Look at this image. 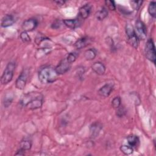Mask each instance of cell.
Returning <instances> with one entry per match:
<instances>
[{"instance_id":"cell-1","label":"cell","mask_w":156,"mask_h":156,"mask_svg":"<svg viewBox=\"0 0 156 156\" xmlns=\"http://www.w3.org/2000/svg\"><path fill=\"white\" fill-rule=\"evenodd\" d=\"M43 102V94L41 93L35 91L24 94L20 100V103L21 106L29 110H36L41 108Z\"/></svg>"},{"instance_id":"cell-2","label":"cell","mask_w":156,"mask_h":156,"mask_svg":"<svg viewBox=\"0 0 156 156\" xmlns=\"http://www.w3.org/2000/svg\"><path fill=\"white\" fill-rule=\"evenodd\" d=\"M55 68L46 66L41 68L38 71V79L42 83H51L55 82L58 77Z\"/></svg>"},{"instance_id":"cell-3","label":"cell","mask_w":156,"mask_h":156,"mask_svg":"<svg viewBox=\"0 0 156 156\" xmlns=\"http://www.w3.org/2000/svg\"><path fill=\"white\" fill-rule=\"evenodd\" d=\"M15 69V63L10 62L6 66L1 78V82L2 85L9 83L13 79Z\"/></svg>"},{"instance_id":"cell-4","label":"cell","mask_w":156,"mask_h":156,"mask_svg":"<svg viewBox=\"0 0 156 156\" xmlns=\"http://www.w3.org/2000/svg\"><path fill=\"white\" fill-rule=\"evenodd\" d=\"M126 33L127 36L129 43L134 48L136 49L138 47L140 40L135 33V30L133 26L127 24L126 27Z\"/></svg>"},{"instance_id":"cell-5","label":"cell","mask_w":156,"mask_h":156,"mask_svg":"<svg viewBox=\"0 0 156 156\" xmlns=\"http://www.w3.org/2000/svg\"><path fill=\"white\" fill-rule=\"evenodd\" d=\"M144 52H145L146 57L151 62H153L154 63H155L156 52H155L154 43L152 38H149L147 41L145 46Z\"/></svg>"},{"instance_id":"cell-6","label":"cell","mask_w":156,"mask_h":156,"mask_svg":"<svg viewBox=\"0 0 156 156\" xmlns=\"http://www.w3.org/2000/svg\"><path fill=\"white\" fill-rule=\"evenodd\" d=\"M29 71L27 69H24L19 75L15 82V86L19 90H23L26 85Z\"/></svg>"},{"instance_id":"cell-7","label":"cell","mask_w":156,"mask_h":156,"mask_svg":"<svg viewBox=\"0 0 156 156\" xmlns=\"http://www.w3.org/2000/svg\"><path fill=\"white\" fill-rule=\"evenodd\" d=\"M71 63H70L66 58H63L58 65L55 68L58 74H63L69 70L71 66Z\"/></svg>"},{"instance_id":"cell-8","label":"cell","mask_w":156,"mask_h":156,"mask_svg":"<svg viewBox=\"0 0 156 156\" xmlns=\"http://www.w3.org/2000/svg\"><path fill=\"white\" fill-rule=\"evenodd\" d=\"M136 34L139 40H144L146 37V28L144 24L140 20H137L135 23Z\"/></svg>"},{"instance_id":"cell-9","label":"cell","mask_w":156,"mask_h":156,"mask_svg":"<svg viewBox=\"0 0 156 156\" xmlns=\"http://www.w3.org/2000/svg\"><path fill=\"white\" fill-rule=\"evenodd\" d=\"M38 25V21L35 18H29L25 20L22 24V28L24 31L30 32L34 30Z\"/></svg>"},{"instance_id":"cell-10","label":"cell","mask_w":156,"mask_h":156,"mask_svg":"<svg viewBox=\"0 0 156 156\" xmlns=\"http://www.w3.org/2000/svg\"><path fill=\"white\" fill-rule=\"evenodd\" d=\"M113 87H114V85L113 83H106L98 90V93L99 96L102 97H104V98L108 97L110 94L111 92L113 91Z\"/></svg>"},{"instance_id":"cell-11","label":"cell","mask_w":156,"mask_h":156,"mask_svg":"<svg viewBox=\"0 0 156 156\" xmlns=\"http://www.w3.org/2000/svg\"><path fill=\"white\" fill-rule=\"evenodd\" d=\"M91 39L88 37H84L78 39L74 43V47L77 49H80L90 44Z\"/></svg>"},{"instance_id":"cell-12","label":"cell","mask_w":156,"mask_h":156,"mask_svg":"<svg viewBox=\"0 0 156 156\" xmlns=\"http://www.w3.org/2000/svg\"><path fill=\"white\" fill-rule=\"evenodd\" d=\"M91 7L89 4H86L82 6L79 10V15L82 19L87 18L91 12Z\"/></svg>"},{"instance_id":"cell-13","label":"cell","mask_w":156,"mask_h":156,"mask_svg":"<svg viewBox=\"0 0 156 156\" xmlns=\"http://www.w3.org/2000/svg\"><path fill=\"white\" fill-rule=\"evenodd\" d=\"M92 70L98 75H103L105 72V66L104 65L99 62L94 63L91 65Z\"/></svg>"},{"instance_id":"cell-14","label":"cell","mask_w":156,"mask_h":156,"mask_svg":"<svg viewBox=\"0 0 156 156\" xmlns=\"http://www.w3.org/2000/svg\"><path fill=\"white\" fill-rule=\"evenodd\" d=\"M15 23V20L12 15H5L1 20V26L2 27H7L11 26Z\"/></svg>"},{"instance_id":"cell-15","label":"cell","mask_w":156,"mask_h":156,"mask_svg":"<svg viewBox=\"0 0 156 156\" xmlns=\"http://www.w3.org/2000/svg\"><path fill=\"white\" fill-rule=\"evenodd\" d=\"M101 129H102V126L100 123L96 122L92 124L91 126H90V136H91V137H92V138L96 137L99 135Z\"/></svg>"},{"instance_id":"cell-16","label":"cell","mask_w":156,"mask_h":156,"mask_svg":"<svg viewBox=\"0 0 156 156\" xmlns=\"http://www.w3.org/2000/svg\"><path fill=\"white\" fill-rule=\"evenodd\" d=\"M64 24L68 28L74 29L79 27L80 23L77 19H65L63 21Z\"/></svg>"},{"instance_id":"cell-17","label":"cell","mask_w":156,"mask_h":156,"mask_svg":"<svg viewBox=\"0 0 156 156\" xmlns=\"http://www.w3.org/2000/svg\"><path fill=\"white\" fill-rule=\"evenodd\" d=\"M96 56V51L93 48L86 50L84 52V57L87 60H92Z\"/></svg>"},{"instance_id":"cell-18","label":"cell","mask_w":156,"mask_h":156,"mask_svg":"<svg viewBox=\"0 0 156 156\" xmlns=\"http://www.w3.org/2000/svg\"><path fill=\"white\" fill-rule=\"evenodd\" d=\"M127 140L128 144L131 146L132 147H136L138 145L139 141H140L138 137L136 135H129L127 137Z\"/></svg>"},{"instance_id":"cell-19","label":"cell","mask_w":156,"mask_h":156,"mask_svg":"<svg viewBox=\"0 0 156 156\" xmlns=\"http://www.w3.org/2000/svg\"><path fill=\"white\" fill-rule=\"evenodd\" d=\"M107 15H108V11L107 9L105 7H102L100 10H99L96 13V17L99 21H102L104 19H105L107 16Z\"/></svg>"},{"instance_id":"cell-20","label":"cell","mask_w":156,"mask_h":156,"mask_svg":"<svg viewBox=\"0 0 156 156\" xmlns=\"http://www.w3.org/2000/svg\"><path fill=\"white\" fill-rule=\"evenodd\" d=\"M20 149L24 150V151H28L32 147V142L27 139H24L22 140L20 143Z\"/></svg>"},{"instance_id":"cell-21","label":"cell","mask_w":156,"mask_h":156,"mask_svg":"<svg viewBox=\"0 0 156 156\" xmlns=\"http://www.w3.org/2000/svg\"><path fill=\"white\" fill-rule=\"evenodd\" d=\"M120 151L125 155H130L132 154L133 152V147L130 145H121L120 147Z\"/></svg>"},{"instance_id":"cell-22","label":"cell","mask_w":156,"mask_h":156,"mask_svg":"<svg viewBox=\"0 0 156 156\" xmlns=\"http://www.w3.org/2000/svg\"><path fill=\"white\" fill-rule=\"evenodd\" d=\"M148 12L154 18L156 16V3L155 1H152L148 6Z\"/></svg>"},{"instance_id":"cell-23","label":"cell","mask_w":156,"mask_h":156,"mask_svg":"<svg viewBox=\"0 0 156 156\" xmlns=\"http://www.w3.org/2000/svg\"><path fill=\"white\" fill-rule=\"evenodd\" d=\"M121 98L119 96H116L112 101V105L114 108L116 109L121 105Z\"/></svg>"},{"instance_id":"cell-24","label":"cell","mask_w":156,"mask_h":156,"mask_svg":"<svg viewBox=\"0 0 156 156\" xmlns=\"http://www.w3.org/2000/svg\"><path fill=\"white\" fill-rule=\"evenodd\" d=\"M131 6L135 10H138L141 7L143 1H130Z\"/></svg>"},{"instance_id":"cell-25","label":"cell","mask_w":156,"mask_h":156,"mask_svg":"<svg viewBox=\"0 0 156 156\" xmlns=\"http://www.w3.org/2000/svg\"><path fill=\"white\" fill-rule=\"evenodd\" d=\"M20 38L23 42H29L30 41V37L27 32L23 31L20 34Z\"/></svg>"},{"instance_id":"cell-26","label":"cell","mask_w":156,"mask_h":156,"mask_svg":"<svg viewBox=\"0 0 156 156\" xmlns=\"http://www.w3.org/2000/svg\"><path fill=\"white\" fill-rule=\"evenodd\" d=\"M77 54L76 52H70L68 54L67 57H66L67 60L70 62V63H73L76 61L77 57Z\"/></svg>"},{"instance_id":"cell-27","label":"cell","mask_w":156,"mask_h":156,"mask_svg":"<svg viewBox=\"0 0 156 156\" xmlns=\"http://www.w3.org/2000/svg\"><path fill=\"white\" fill-rule=\"evenodd\" d=\"M105 4L110 10H116L115 4L113 1L107 0L105 1Z\"/></svg>"},{"instance_id":"cell-28","label":"cell","mask_w":156,"mask_h":156,"mask_svg":"<svg viewBox=\"0 0 156 156\" xmlns=\"http://www.w3.org/2000/svg\"><path fill=\"white\" fill-rule=\"evenodd\" d=\"M126 113V110L122 106H119L118 108H116V115L118 117H122Z\"/></svg>"},{"instance_id":"cell-29","label":"cell","mask_w":156,"mask_h":156,"mask_svg":"<svg viewBox=\"0 0 156 156\" xmlns=\"http://www.w3.org/2000/svg\"><path fill=\"white\" fill-rule=\"evenodd\" d=\"M12 102V98H5V99H4V107H9L11 103Z\"/></svg>"},{"instance_id":"cell-30","label":"cell","mask_w":156,"mask_h":156,"mask_svg":"<svg viewBox=\"0 0 156 156\" xmlns=\"http://www.w3.org/2000/svg\"><path fill=\"white\" fill-rule=\"evenodd\" d=\"M24 151H25L20 148V149L17 151V152L15 154V155H24Z\"/></svg>"},{"instance_id":"cell-31","label":"cell","mask_w":156,"mask_h":156,"mask_svg":"<svg viewBox=\"0 0 156 156\" xmlns=\"http://www.w3.org/2000/svg\"><path fill=\"white\" fill-rule=\"evenodd\" d=\"M55 26H57L56 29H57V28H58V27H60V22H59V21H55V22H54V23L52 24V27L55 29Z\"/></svg>"},{"instance_id":"cell-32","label":"cell","mask_w":156,"mask_h":156,"mask_svg":"<svg viewBox=\"0 0 156 156\" xmlns=\"http://www.w3.org/2000/svg\"><path fill=\"white\" fill-rule=\"evenodd\" d=\"M54 2L57 3L59 5H63L65 4V1H54Z\"/></svg>"}]
</instances>
